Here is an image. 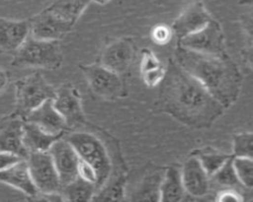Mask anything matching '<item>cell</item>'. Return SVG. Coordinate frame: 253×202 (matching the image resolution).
<instances>
[{"instance_id": "6da1fadb", "label": "cell", "mask_w": 253, "mask_h": 202, "mask_svg": "<svg viewBox=\"0 0 253 202\" xmlns=\"http://www.w3.org/2000/svg\"><path fill=\"white\" fill-rule=\"evenodd\" d=\"M158 85L157 108L186 126L210 128L224 112L225 108L174 59L168 60Z\"/></svg>"}, {"instance_id": "7a4b0ae2", "label": "cell", "mask_w": 253, "mask_h": 202, "mask_svg": "<svg viewBox=\"0 0 253 202\" xmlns=\"http://www.w3.org/2000/svg\"><path fill=\"white\" fill-rule=\"evenodd\" d=\"M174 60L193 75L225 109L238 100L243 76L226 52L205 54L176 45Z\"/></svg>"}, {"instance_id": "3957f363", "label": "cell", "mask_w": 253, "mask_h": 202, "mask_svg": "<svg viewBox=\"0 0 253 202\" xmlns=\"http://www.w3.org/2000/svg\"><path fill=\"white\" fill-rule=\"evenodd\" d=\"M63 138L71 144L78 157L94 168L96 191L116 174L126 171L119 141L106 130L87 121L82 126L68 129Z\"/></svg>"}, {"instance_id": "277c9868", "label": "cell", "mask_w": 253, "mask_h": 202, "mask_svg": "<svg viewBox=\"0 0 253 202\" xmlns=\"http://www.w3.org/2000/svg\"><path fill=\"white\" fill-rule=\"evenodd\" d=\"M63 54L59 40H44L27 36L13 55L11 65L56 70L61 67Z\"/></svg>"}, {"instance_id": "5b68a950", "label": "cell", "mask_w": 253, "mask_h": 202, "mask_svg": "<svg viewBox=\"0 0 253 202\" xmlns=\"http://www.w3.org/2000/svg\"><path fill=\"white\" fill-rule=\"evenodd\" d=\"M55 89L40 72H34L15 82L14 113L23 119L44 101L53 99Z\"/></svg>"}, {"instance_id": "8992f818", "label": "cell", "mask_w": 253, "mask_h": 202, "mask_svg": "<svg viewBox=\"0 0 253 202\" xmlns=\"http://www.w3.org/2000/svg\"><path fill=\"white\" fill-rule=\"evenodd\" d=\"M90 90L107 101H116L127 96L126 84L121 75L104 67L98 62L78 64Z\"/></svg>"}, {"instance_id": "52a82bcc", "label": "cell", "mask_w": 253, "mask_h": 202, "mask_svg": "<svg viewBox=\"0 0 253 202\" xmlns=\"http://www.w3.org/2000/svg\"><path fill=\"white\" fill-rule=\"evenodd\" d=\"M177 45L205 54L225 52L223 31L220 24L213 18L204 28L177 40Z\"/></svg>"}, {"instance_id": "ba28073f", "label": "cell", "mask_w": 253, "mask_h": 202, "mask_svg": "<svg viewBox=\"0 0 253 202\" xmlns=\"http://www.w3.org/2000/svg\"><path fill=\"white\" fill-rule=\"evenodd\" d=\"M26 162L32 180L39 192H60V180L48 151L30 152Z\"/></svg>"}, {"instance_id": "9c48e42d", "label": "cell", "mask_w": 253, "mask_h": 202, "mask_svg": "<svg viewBox=\"0 0 253 202\" xmlns=\"http://www.w3.org/2000/svg\"><path fill=\"white\" fill-rule=\"evenodd\" d=\"M52 102L55 109L64 118L67 130L82 126L87 122L80 93L73 84L66 82L56 88Z\"/></svg>"}, {"instance_id": "30bf717a", "label": "cell", "mask_w": 253, "mask_h": 202, "mask_svg": "<svg viewBox=\"0 0 253 202\" xmlns=\"http://www.w3.org/2000/svg\"><path fill=\"white\" fill-rule=\"evenodd\" d=\"M135 55V45L130 37H121L112 40L100 52L97 62L113 72L125 74Z\"/></svg>"}, {"instance_id": "8fae6325", "label": "cell", "mask_w": 253, "mask_h": 202, "mask_svg": "<svg viewBox=\"0 0 253 202\" xmlns=\"http://www.w3.org/2000/svg\"><path fill=\"white\" fill-rule=\"evenodd\" d=\"M30 25V34L39 39L59 40L68 34L72 23L58 17L49 9L45 8L28 20Z\"/></svg>"}, {"instance_id": "7c38bea8", "label": "cell", "mask_w": 253, "mask_h": 202, "mask_svg": "<svg viewBox=\"0 0 253 202\" xmlns=\"http://www.w3.org/2000/svg\"><path fill=\"white\" fill-rule=\"evenodd\" d=\"M25 120L14 112L0 118V152L27 159L29 152L23 143Z\"/></svg>"}, {"instance_id": "4fadbf2b", "label": "cell", "mask_w": 253, "mask_h": 202, "mask_svg": "<svg viewBox=\"0 0 253 202\" xmlns=\"http://www.w3.org/2000/svg\"><path fill=\"white\" fill-rule=\"evenodd\" d=\"M56 168L61 186L70 182L78 175L79 157L63 136L56 140L48 149Z\"/></svg>"}, {"instance_id": "5bb4252c", "label": "cell", "mask_w": 253, "mask_h": 202, "mask_svg": "<svg viewBox=\"0 0 253 202\" xmlns=\"http://www.w3.org/2000/svg\"><path fill=\"white\" fill-rule=\"evenodd\" d=\"M212 17L205 4L198 0L189 4L170 26L177 40L204 28Z\"/></svg>"}, {"instance_id": "9a60e30c", "label": "cell", "mask_w": 253, "mask_h": 202, "mask_svg": "<svg viewBox=\"0 0 253 202\" xmlns=\"http://www.w3.org/2000/svg\"><path fill=\"white\" fill-rule=\"evenodd\" d=\"M181 176L186 194L201 198L209 193L210 176L195 156L190 155L185 161L181 168Z\"/></svg>"}, {"instance_id": "2e32d148", "label": "cell", "mask_w": 253, "mask_h": 202, "mask_svg": "<svg viewBox=\"0 0 253 202\" xmlns=\"http://www.w3.org/2000/svg\"><path fill=\"white\" fill-rule=\"evenodd\" d=\"M29 34L28 20L0 18V53L14 55Z\"/></svg>"}, {"instance_id": "e0dca14e", "label": "cell", "mask_w": 253, "mask_h": 202, "mask_svg": "<svg viewBox=\"0 0 253 202\" xmlns=\"http://www.w3.org/2000/svg\"><path fill=\"white\" fill-rule=\"evenodd\" d=\"M24 120L38 125L50 134L65 133L67 131L65 120L53 106L52 99L44 101L42 104L33 109Z\"/></svg>"}, {"instance_id": "ac0fdd59", "label": "cell", "mask_w": 253, "mask_h": 202, "mask_svg": "<svg viewBox=\"0 0 253 202\" xmlns=\"http://www.w3.org/2000/svg\"><path fill=\"white\" fill-rule=\"evenodd\" d=\"M0 182L20 190L29 198L39 192L32 180L25 159H21L0 169Z\"/></svg>"}, {"instance_id": "d6986e66", "label": "cell", "mask_w": 253, "mask_h": 202, "mask_svg": "<svg viewBox=\"0 0 253 202\" xmlns=\"http://www.w3.org/2000/svg\"><path fill=\"white\" fill-rule=\"evenodd\" d=\"M185 189L182 183L181 168L169 166L164 168V173L159 187V201L178 202L185 198Z\"/></svg>"}, {"instance_id": "ffe728a7", "label": "cell", "mask_w": 253, "mask_h": 202, "mask_svg": "<svg viewBox=\"0 0 253 202\" xmlns=\"http://www.w3.org/2000/svg\"><path fill=\"white\" fill-rule=\"evenodd\" d=\"M63 135L64 133L50 134L32 122H24L23 143L29 153L48 151L50 146Z\"/></svg>"}, {"instance_id": "44dd1931", "label": "cell", "mask_w": 253, "mask_h": 202, "mask_svg": "<svg viewBox=\"0 0 253 202\" xmlns=\"http://www.w3.org/2000/svg\"><path fill=\"white\" fill-rule=\"evenodd\" d=\"M164 169L147 172L128 197L129 201H159V187Z\"/></svg>"}, {"instance_id": "7402d4cb", "label": "cell", "mask_w": 253, "mask_h": 202, "mask_svg": "<svg viewBox=\"0 0 253 202\" xmlns=\"http://www.w3.org/2000/svg\"><path fill=\"white\" fill-rule=\"evenodd\" d=\"M166 66H164L155 53L150 48L141 49L140 74L144 84L153 88L157 86L165 74Z\"/></svg>"}, {"instance_id": "603a6c76", "label": "cell", "mask_w": 253, "mask_h": 202, "mask_svg": "<svg viewBox=\"0 0 253 202\" xmlns=\"http://www.w3.org/2000/svg\"><path fill=\"white\" fill-rule=\"evenodd\" d=\"M96 192V186L81 176L77 175L70 182L60 187V193L64 201L86 202L91 201Z\"/></svg>"}, {"instance_id": "cb8c5ba5", "label": "cell", "mask_w": 253, "mask_h": 202, "mask_svg": "<svg viewBox=\"0 0 253 202\" xmlns=\"http://www.w3.org/2000/svg\"><path fill=\"white\" fill-rule=\"evenodd\" d=\"M126 180V171L116 174L95 192L91 201H124Z\"/></svg>"}, {"instance_id": "d4e9b609", "label": "cell", "mask_w": 253, "mask_h": 202, "mask_svg": "<svg viewBox=\"0 0 253 202\" xmlns=\"http://www.w3.org/2000/svg\"><path fill=\"white\" fill-rule=\"evenodd\" d=\"M191 155L195 156L200 161L209 176H211L229 158L232 157L231 154L220 152L210 146L197 149L193 151Z\"/></svg>"}, {"instance_id": "484cf974", "label": "cell", "mask_w": 253, "mask_h": 202, "mask_svg": "<svg viewBox=\"0 0 253 202\" xmlns=\"http://www.w3.org/2000/svg\"><path fill=\"white\" fill-rule=\"evenodd\" d=\"M91 0H55L47 9L58 17L75 25Z\"/></svg>"}, {"instance_id": "4316f807", "label": "cell", "mask_w": 253, "mask_h": 202, "mask_svg": "<svg viewBox=\"0 0 253 202\" xmlns=\"http://www.w3.org/2000/svg\"><path fill=\"white\" fill-rule=\"evenodd\" d=\"M232 165L240 183L248 189L253 186V158L232 157Z\"/></svg>"}, {"instance_id": "83f0119b", "label": "cell", "mask_w": 253, "mask_h": 202, "mask_svg": "<svg viewBox=\"0 0 253 202\" xmlns=\"http://www.w3.org/2000/svg\"><path fill=\"white\" fill-rule=\"evenodd\" d=\"M232 157L229 158L211 176H210V178H211L215 183L222 186H227L229 188L236 187V186H243L236 176V173L232 165Z\"/></svg>"}, {"instance_id": "f1b7e54d", "label": "cell", "mask_w": 253, "mask_h": 202, "mask_svg": "<svg viewBox=\"0 0 253 202\" xmlns=\"http://www.w3.org/2000/svg\"><path fill=\"white\" fill-rule=\"evenodd\" d=\"M253 134L252 132H240L232 138V156L253 158Z\"/></svg>"}, {"instance_id": "f546056e", "label": "cell", "mask_w": 253, "mask_h": 202, "mask_svg": "<svg viewBox=\"0 0 253 202\" xmlns=\"http://www.w3.org/2000/svg\"><path fill=\"white\" fill-rule=\"evenodd\" d=\"M150 36L156 44L164 45L171 40L173 36V32L170 26H167L165 24H158L152 28L150 32Z\"/></svg>"}, {"instance_id": "4dcf8cb0", "label": "cell", "mask_w": 253, "mask_h": 202, "mask_svg": "<svg viewBox=\"0 0 253 202\" xmlns=\"http://www.w3.org/2000/svg\"><path fill=\"white\" fill-rule=\"evenodd\" d=\"M214 200L218 201V202H227V201L241 202V201H244V197L242 196V194L239 191L229 188V189H224V190L219 191L216 194Z\"/></svg>"}, {"instance_id": "1f68e13d", "label": "cell", "mask_w": 253, "mask_h": 202, "mask_svg": "<svg viewBox=\"0 0 253 202\" xmlns=\"http://www.w3.org/2000/svg\"><path fill=\"white\" fill-rule=\"evenodd\" d=\"M78 175L90 182H93L96 186L97 175L94 168L90 165H88L86 162L81 160L80 158H79V164H78Z\"/></svg>"}, {"instance_id": "d6a6232c", "label": "cell", "mask_w": 253, "mask_h": 202, "mask_svg": "<svg viewBox=\"0 0 253 202\" xmlns=\"http://www.w3.org/2000/svg\"><path fill=\"white\" fill-rule=\"evenodd\" d=\"M21 160V158H19L18 156L9 154V153H4V152H0V169L12 165L13 163L17 162Z\"/></svg>"}, {"instance_id": "836d02e7", "label": "cell", "mask_w": 253, "mask_h": 202, "mask_svg": "<svg viewBox=\"0 0 253 202\" xmlns=\"http://www.w3.org/2000/svg\"><path fill=\"white\" fill-rule=\"evenodd\" d=\"M10 82V74L7 70L0 68V94L6 89Z\"/></svg>"}, {"instance_id": "e575fe53", "label": "cell", "mask_w": 253, "mask_h": 202, "mask_svg": "<svg viewBox=\"0 0 253 202\" xmlns=\"http://www.w3.org/2000/svg\"><path fill=\"white\" fill-rule=\"evenodd\" d=\"M91 1H94V2H96L98 4H100V5H104V4L108 3L110 0H91Z\"/></svg>"}, {"instance_id": "d590c367", "label": "cell", "mask_w": 253, "mask_h": 202, "mask_svg": "<svg viewBox=\"0 0 253 202\" xmlns=\"http://www.w3.org/2000/svg\"><path fill=\"white\" fill-rule=\"evenodd\" d=\"M240 4H251L252 0H240Z\"/></svg>"}]
</instances>
